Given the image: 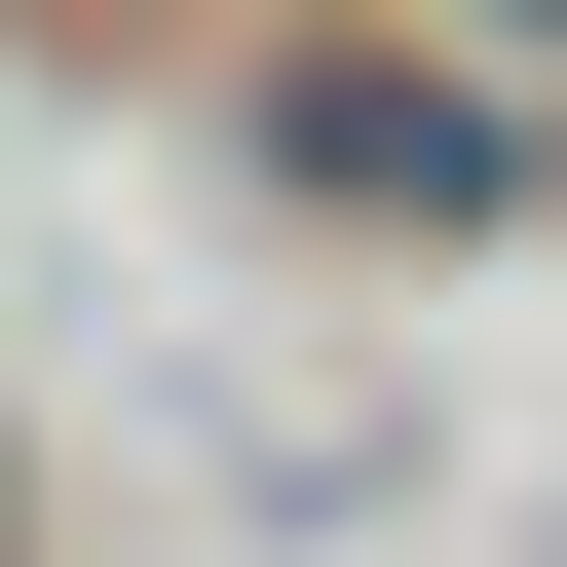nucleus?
<instances>
[{
  "mask_svg": "<svg viewBox=\"0 0 567 567\" xmlns=\"http://www.w3.org/2000/svg\"><path fill=\"white\" fill-rule=\"evenodd\" d=\"M454 39H492V76H529V152H567V0H454Z\"/></svg>",
  "mask_w": 567,
  "mask_h": 567,
  "instance_id": "f03ea898",
  "label": "nucleus"
},
{
  "mask_svg": "<svg viewBox=\"0 0 567 567\" xmlns=\"http://www.w3.org/2000/svg\"><path fill=\"white\" fill-rule=\"evenodd\" d=\"M265 189L379 227V265H454V227H529L567 152H529V76L454 39V0H379V39H265Z\"/></svg>",
  "mask_w": 567,
  "mask_h": 567,
  "instance_id": "f257e3e1",
  "label": "nucleus"
}]
</instances>
